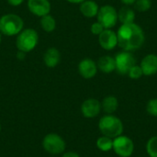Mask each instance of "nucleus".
<instances>
[{
  "instance_id": "1",
  "label": "nucleus",
  "mask_w": 157,
  "mask_h": 157,
  "mask_svg": "<svg viewBox=\"0 0 157 157\" xmlns=\"http://www.w3.org/2000/svg\"><path fill=\"white\" fill-rule=\"evenodd\" d=\"M118 46L126 52L139 50L145 41L144 29L135 23L122 24L117 32Z\"/></svg>"
},
{
  "instance_id": "2",
  "label": "nucleus",
  "mask_w": 157,
  "mask_h": 157,
  "mask_svg": "<svg viewBox=\"0 0 157 157\" xmlns=\"http://www.w3.org/2000/svg\"><path fill=\"white\" fill-rule=\"evenodd\" d=\"M98 129L102 135L114 139L122 134L123 123L117 116L113 114H106L100 118Z\"/></svg>"
},
{
  "instance_id": "3",
  "label": "nucleus",
  "mask_w": 157,
  "mask_h": 157,
  "mask_svg": "<svg viewBox=\"0 0 157 157\" xmlns=\"http://www.w3.org/2000/svg\"><path fill=\"white\" fill-rule=\"evenodd\" d=\"M24 27V21L22 17H20L17 14L9 13L2 16L0 17V33L12 37L17 35Z\"/></svg>"
},
{
  "instance_id": "4",
  "label": "nucleus",
  "mask_w": 157,
  "mask_h": 157,
  "mask_svg": "<svg viewBox=\"0 0 157 157\" xmlns=\"http://www.w3.org/2000/svg\"><path fill=\"white\" fill-rule=\"evenodd\" d=\"M39 42L38 32L34 29H22L17 37L16 45L18 51L24 52L26 53L33 51Z\"/></svg>"
},
{
  "instance_id": "5",
  "label": "nucleus",
  "mask_w": 157,
  "mask_h": 157,
  "mask_svg": "<svg viewBox=\"0 0 157 157\" xmlns=\"http://www.w3.org/2000/svg\"><path fill=\"white\" fill-rule=\"evenodd\" d=\"M42 147L48 154L57 155L64 153L66 143L59 134L49 133L42 140Z\"/></svg>"
},
{
  "instance_id": "6",
  "label": "nucleus",
  "mask_w": 157,
  "mask_h": 157,
  "mask_svg": "<svg viewBox=\"0 0 157 157\" xmlns=\"http://www.w3.org/2000/svg\"><path fill=\"white\" fill-rule=\"evenodd\" d=\"M97 18L105 29H111L118 22V11L110 5L102 6L98 9Z\"/></svg>"
},
{
  "instance_id": "7",
  "label": "nucleus",
  "mask_w": 157,
  "mask_h": 157,
  "mask_svg": "<svg viewBox=\"0 0 157 157\" xmlns=\"http://www.w3.org/2000/svg\"><path fill=\"white\" fill-rule=\"evenodd\" d=\"M134 148L133 141L126 135L121 134L113 139L112 150L118 156L131 157L134 152Z\"/></svg>"
},
{
  "instance_id": "8",
  "label": "nucleus",
  "mask_w": 157,
  "mask_h": 157,
  "mask_svg": "<svg viewBox=\"0 0 157 157\" xmlns=\"http://www.w3.org/2000/svg\"><path fill=\"white\" fill-rule=\"evenodd\" d=\"M115 64L117 73L119 75H128L130 69L136 64V60L131 52H121L115 56Z\"/></svg>"
},
{
  "instance_id": "9",
  "label": "nucleus",
  "mask_w": 157,
  "mask_h": 157,
  "mask_svg": "<svg viewBox=\"0 0 157 157\" xmlns=\"http://www.w3.org/2000/svg\"><path fill=\"white\" fill-rule=\"evenodd\" d=\"M27 6L30 13L39 17L50 14L52 10V6L49 0H28Z\"/></svg>"
},
{
  "instance_id": "10",
  "label": "nucleus",
  "mask_w": 157,
  "mask_h": 157,
  "mask_svg": "<svg viewBox=\"0 0 157 157\" xmlns=\"http://www.w3.org/2000/svg\"><path fill=\"white\" fill-rule=\"evenodd\" d=\"M101 110V102L96 98H87L81 105V113L87 119L98 117Z\"/></svg>"
},
{
  "instance_id": "11",
  "label": "nucleus",
  "mask_w": 157,
  "mask_h": 157,
  "mask_svg": "<svg viewBox=\"0 0 157 157\" xmlns=\"http://www.w3.org/2000/svg\"><path fill=\"white\" fill-rule=\"evenodd\" d=\"M98 42L102 49L111 51L118 46V36L112 29H104L98 35Z\"/></svg>"
},
{
  "instance_id": "12",
  "label": "nucleus",
  "mask_w": 157,
  "mask_h": 157,
  "mask_svg": "<svg viewBox=\"0 0 157 157\" xmlns=\"http://www.w3.org/2000/svg\"><path fill=\"white\" fill-rule=\"evenodd\" d=\"M78 73L85 79H91L98 73V65L90 58H85L78 63Z\"/></svg>"
},
{
  "instance_id": "13",
  "label": "nucleus",
  "mask_w": 157,
  "mask_h": 157,
  "mask_svg": "<svg viewBox=\"0 0 157 157\" xmlns=\"http://www.w3.org/2000/svg\"><path fill=\"white\" fill-rule=\"evenodd\" d=\"M140 66L143 70L144 75L151 76L157 74V55L151 53L147 54L141 61Z\"/></svg>"
},
{
  "instance_id": "14",
  "label": "nucleus",
  "mask_w": 157,
  "mask_h": 157,
  "mask_svg": "<svg viewBox=\"0 0 157 157\" xmlns=\"http://www.w3.org/2000/svg\"><path fill=\"white\" fill-rule=\"evenodd\" d=\"M43 62L49 68L56 67L61 62V53L59 50L54 47L47 49L43 54Z\"/></svg>"
},
{
  "instance_id": "15",
  "label": "nucleus",
  "mask_w": 157,
  "mask_h": 157,
  "mask_svg": "<svg viewBox=\"0 0 157 157\" xmlns=\"http://www.w3.org/2000/svg\"><path fill=\"white\" fill-rule=\"evenodd\" d=\"M98 9H99L98 5L94 0H85L80 4V7H79L81 14L87 18H92L97 17Z\"/></svg>"
},
{
  "instance_id": "16",
  "label": "nucleus",
  "mask_w": 157,
  "mask_h": 157,
  "mask_svg": "<svg viewBox=\"0 0 157 157\" xmlns=\"http://www.w3.org/2000/svg\"><path fill=\"white\" fill-rule=\"evenodd\" d=\"M97 65L98 69H99L104 74H110L116 69L115 59L109 55H104L100 57L97 63Z\"/></svg>"
},
{
  "instance_id": "17",
  "label": "nucleus",
  "mask_w": 157,
  "mask_h": 157,
  "mask_svg": "<svg viewBox=\"0 0 157 157\" xmlns=\"http://www.w3.org/2000/svg\"><path fill=\"white\" fill-rule=\"evenodd\" d=\"M119 108V100L114 96H108L101 102V109L106 114H113Z\"/></svg>"
},
{
  "instance_id": "18",
  "label": "nucleus",
  "mask_w": 157,
  "mask_h": 157,
  "mask_svg": "<svg viewBox=\"0 0 157 157\" xmlns=\"http://www.w3.org/2000/svg\"><path fill=\"white\" fill-rule=\"evenodd\" d=\"M134 19L135 12L129 6H124L118 11V20H120L121 24L134 23Z\"/></svg>"
},
{
  "instance_id": "19",
  "label": "nucleus",
  "mask_w": 157,
  "mask_h": 157,
  "mask_svg": "<svg viewBox=\"0 0 157 157\" xmlns=\"http://www.w3.org/2000/svg\"><path fill=\"white\" fill-rule=\"evenodd\" d=\"M40 22V27H41V29H42L45 32L50 33V32L54 31V29H56V20H55V18H54L52 15H50V14L41 17Z\"/></svg>"
},
{
  "instance_id": "20",
  "label": "nucleus",
  "mask_w": 157,
  "mask_h": 157,
  "mask_svg": "<svg viewBox=\"0 0 157 157\" xmlns=\"http://www.w3.org/2000/svg\"><path fill=\"white\" fill-rule=\"evenodd\" d=\"M96 145L98 149H99L102 152H109L113 148V139L102 135L99 138H98Z\"/></svg>"
},
{
  "instance_id": "21",
  "label": "nucleus",
  "mask_w": 157,
  "mask_h": 157,
  "mask_svg": "<svg viewBox=\"0 0 157 157\" xmlns=\"http://www.w3.org/2000/svg\"><path fill=\"white\" fill-rule=\"evenodd\" d=\"M146 152L150 157H157V135L151 137L147 141Z\"/></svg>"
},
{
  "instance_id": "22",
  "label": "nucleus",
  "mask_w": 157,
  "mask_h": 157,
  "mask_svg": "<svg viewBox=\"0 0 157 157\" xmlns=\"http://www.w3.org/2000/svg\"><path fill=\"white\" fill-rule=\"evenodd\" d=\"M134 5V8L139 12H146L152 6V0H136Z\"/></svg>"
},
{
  "instance_id": "23",
  "label": "nucleus",
  "mask_w": 157,
  "mask_h": 157,
  "mask_svg": "<svg viewBox=\"0 0 157 157\" xmlns=\"http://www.w3.org/2000/svg\"><path fill=\"white\" fill-rule=\"evenodd\" d=\"M146 111L150 116L157 117V98H152L147 102Z\"/></svg>"
},
{
  "instance_id": "24",
  "label": "nucleus",
  "mask_w": 157,
  "mask_h": 157,
  "mask_svg": "<svg viewBox=\"0 0 157 157\" xmlns=\"http://www.w3.org/2000/svg\"><path fill=\"white\" fill-rule=\"evenodd\" d=\"M128 75L132 79H139L144 75V73H143V70H142L141 66L135 64L134 66H132L130 69V71L128 73Z\"/></svg>"
},
{
  "instance_id": "25",
  "label": "nucleus",
  "mask_w": 157,
  "mask_h": 157,
  "mask_svg": "<svg viewBox=\"0 0 157 157\" xmlns=\"http://www.w3.org/2000/svg\"><path fill=\"white\" fill-rule=\"evenodd\" d=\"M105 29H104V27L98 22V21H97V22H95V23H93L92 25H91V28H90V30H91V32H92V34H94V35H99L103 30H104Z\"/></svg>"
},
{
  "instance_id": "26",
  "label": "nucleus",
  "mask_w": 157,
  "mask_h": 157,
  "mask_svg": "<svg viewBox=\"0 0 157 157\" xmlns=\"http://www.w3.org/2000/svg\"><path fill=\"white\" fill-rule=\"evenodd\" d=\"M6 2L12 6H18L24 2V0H6Z\"/></svg>"
},
{
  "instance_id": "27",
  "label": "nucleus",
  "mask_w": 157,
  "mask_h": 157,
  "mask_svg": "<svg viewBox=\"0 0 157 157\" xmlns=\"http://www.w3.org/2000/svg\"><path fill=\"white\" fill-rule=\"evenodd\" d=\"M62 157H80V155L77 153L74 152V151H69V152L63 153V155Z\"/></svg>"
},
{
  "instance_id": "28",
  "label": "nucleus",
  "mask_w": 157,
  "mask_h": 157,
  "mask_svg": "<svg viewBox=\"0 0 157 157\" xmlns=\"http://www.w3.org/2000/svg\"><path fill=\"white\" fill-rule=\"evenodd\" d=\"M26 57V52H21V51H18L17 52V58L19 60V61H23Z\"/></svg>"
},
{
  "instance_id": "29",
  "label": "nucleus",
  "mask_w": 157,
  "mask_h": 157,
  "mask_svg": "<svg viewBox=\"0 0 157 157\" xmlns=\"http://www.w3.org/2000/svg\"><path fill=\"white\" fill-rule=\"evenodd\" d=\"M120 1L125 6H131V5H133L136 0H120Z\"/></svg>"
},
{
  "instance_id": "30",
  "label": "nucleus",
  "mask_w": 157,
  "mask_h": 157,
  "mask_svg": "<svg viewBox=\"0 0 157 157\" xmlns=\"http://www.w3.org/2000/svg\"><path fill=\"white\" fill-rule=\"evenodd\" d=\"M66 1L69 2V3H71V4H81L85 0H66Z\"/></svg>"
},
{
  "instance_id": "31",
  "label": "nucleus",
  "mask_w": 157,
  "mask_h": 157,
  "mask_svg": "<svg viewBox=\"0 0 157 157\" xmlns=\"http://www.w3.org/2000/svg\"><path fill=\"white\" fill-rule=\"evenodd\" d=\"M1 41H2V35H1V33H0V43H1Z\"/></svg>"
},
{
  "instance_id": "32",
  "label": "nucleus",
  "mask_w": 157,
  "mask_h": 157,
  "mask_svg": "<svg viewBox=\"0 0 157 157\" xmlns=\"http://www.w3.org/2000/svg\"><path fill=\"white\" fill-rule=\"evenodd\" d=\"M0 132H1V125H0Z\"/></svg>"
}]
</instances>
